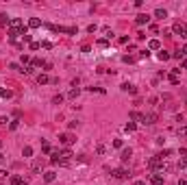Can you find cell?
Listing matches in <instances>:
<instances>
[{
  "label": "cell",
  "mask_w": 187,
  "mask_h": 185,
  "mask_svg": "<svg viewBox=\"0 0 187 185\" xmlns=\"http://www.w3.org/2000/svg\"><path fill=\"white\" fill-rule=\"evenodd\" d=\"M96 152H98V155H105V152H107V148H105L102 144H98V148H96Z\"/></svg>",
  "instance_id": "31"
},
{
  "label": "cell",
  "mask_w": 187,
  "mask_h": 185,
  "mask_svg": "<svg viewBox=\"0 0 187 185\" xmlns=\"http://www.w3.org/2000/svg\"><path fill=\"white\" fill-rule=\"evenodd\" d=\"M178 168H187V157H183V159L178 161Z\"/></svg>",
  "instance_id": "33"
},
{
  "label": "cell",
  "mask_w": 187,
  "mask_h": 185,
  "mask_svg": "<svg viewBox=\"0 0 187 185\" xmlns=\"http://www.w3.org/2000/svg\"><path fill=\"white\" fill-rule=\"evenodd\" d=\"M41 150H44L46 155H48V152H52V148H50V144H48V142H41Z\"/></svg>",
  "instance_id": "23"
},
{
  "label": "cell",
  "mask_w": 187,
  "mask_h": 185,
  "mask_svg": "<svg viewBox=\"0 0 187 185\" xmlns=\"http://www.w3.org/2000/svg\"><path fill=\"white\" fill-rule=\"evenodd\" d=\"M131 155H133V150H131V148H124V150H122V161H128Z\"/></svg>",
  "instance_id": "19"
},
{
  "label": "cell",
  "mask_w": 187,
  "mask_h": 185,
  "mask_svg": "<svg viewBox=\"0 0 187 185\" xmlns=\"http://www.w3.org/2000/svg\"><path fill=\"white\" fill-rule=\"evenodd\" d=\"M37 83H39V85H46V83H50V79H48V74H46V72H41V74H37Z\"/></svg>",
  "instance_id": "14"
},
{
  "label": "cell",
  "mask_w": 187,
  "mask_h": 185,
  "mask_svg": "<svg viewBox=\"0 0 187 185\" xmlns=\"http://www.w3.org/2000/svg\"><path fill=\"white\" fill-rule=\"evenodd\" d=\"M148 50H161V41L159 39H150L148 41Z\"/></svg>",
  "instance_id": "11"
},
{
  "label": "cell",
  "mask_w": 187,
  "mask_h": 185,
  "mask_svg": "<svg viewBox=\"0 0 187 185\" xmlns=\"http://www.w3.org/2000/svg\"><path fill=\"white\" fill-rule=\"evenodd\" d=\"M98 46H102V48H105V46H109V41H107V39H98Z\"/></svg>",
  "instance_id": "36"
},
{
  "label": "cell",
  "mask_w": 187,
  "mask_h": 185,
  "mask_svg": "<svg viewBox=\"0 0 187 185\" xmlns=\"http://www.w3.org/2000/svg\"><path fill=\"white\" fill-rule=\"evenodd\" d=\"M0 148H2V142H0Z\"/></svg>",
  "instance_id": "44"
},
{
  "label": "cell",
  "mask_w": 187,
  "mask_h": 185,
  "mask_svg": "<svg viewBox=\"0 0 187 185\" xmlns=\"http://www.w3.org/2000/svg\"><path fill=\"white\" fill-rule=\"evenodd\" d=\"M128 118H131L133 122H144V115L139 113V111H131V115H128Z\"/></svg>",
  "instance_id": "12"
},
{
  "label": "cell",
  "mask_w": 187,
  "mask_h": 185,
  "mask_svg": "<svg viewBox=\"0 0 187 185\" xmlns=\"http://www.w3.org/2000/svg\"><path fill=\"white\" fill-rule=\"evenodd\" d=\"M0 22H2V24H9V22H11V17H9L7 13H0Z\"/></svg>",
  "instance_id": "24"
},
{
  "label": "cell",
  "mask_w": 187,
  "mask_h": 185,
  "mask_svg": "<svg viewBox=\"0 0 187 185\" xmlns=\"http://www.w3.org/2000/svg\"><path fill=\"white\" fill-rule=\"evenodd\" d=\"M22 185H26V183H22Z\"/></svg>",
  "instance_id": "45"
},
{
  "label": "cell",
  "mask_w": 187,
  "mask_h": 185,
  "mask_svg": "<svg viewBox=\"0 0 187 185\" xmlns=\"http://www.w3.org/2000/svg\"><path fill=\"white\" fill-rule=\"evenodd\" d=\"M5 176H7V172H5V170H0V179H5Z\"/></svg>",
  "instance_id": "40"
},
{
  "label": "cell",
  "mask_w": 187,
  "mask_h": 185,
  "mask_svg": "<svg viewBox=\"0 0 187 185\" xmlns=\"http://www.w3.org/2000/svg\"><path fill=\"white\" fill-rule=\"evenodd\" d=\"M39 48H41L39 41H33V44H31V50H39Z\"/></svg>",
  "instance_id": "32"
},
{
  "label": "cell",
  "mask_w": 187,
  "mask_h": 185,
  "mask_svg": "<svg viewBox=\"0 0 187 185\" xmlns=\"http://www.w3.org/2000/svg\"><path fill=\"white\" fill-rule=\"evenodd\" d=\"M178 135H181V137H187V124H185V126H181V129H178Z\"/></svg>",
  "instance_id": "30"
},
{
  "label": "cell",
  "mask_w": 187,
  "mask_h": 185,
  "mask_svg": "<svg viewBox=\"0 0 187 185\" xmlns=\"http://www.w3.org/2000/svg\"><path fill=\"white\" fill-rule=\"evenodd\" d=\"M178 185H187V181H185V179H181V181H178Z\"/></svg>",
  "instance_id": "41"
},
{
  "label": "cell",
  "mask_w": 187,
  "mask_h": 185,
  "mask_svg": "<svg viewBox=\"0 0 187 185\" xmlns=\"http://www.w3.org/2000/svg\"><path fill=\"white\" fill-rule=\"evenodd\" d=\"M148 22H150V15H148V13H139V15L135 17V24H137V26H144V24H148Z\"/></svg>",
  "instance_id": "5"
},
{
  "label": "cell",
  "mask_w": 187,
  "mask_h": 185,
  "mask_svg": "<svg viewBox=\"0 0 187 185\" xmlns=\"http://www.w3.org/2000/svg\"><path fill=\"white\" fill-rule=\"evenodd\" d=\"M181 52H183V57H187V44L183 46V50H181Z\"/></svg>",
  "instance_id": "38"
},
{
  "label": "cell",
  "mask_w": 187,
  "mask_h": 185,
  "mask_svg": "<svg viewBox=\"0 0 187 185\" xmlns=\"http://www.w3.org/2000/svg\"><path fill=\"white\" fill-rule=\"evenodd\" d=\"M22 155H24V157H33V148L31 146H24V148H22Z\"/></svg>",
  "instance_id": "21"
},
{
  "label": "cell",
  "mask_w": 187,
  "mask_h": 185,
  "mask_svg": "<svg viewBox=\"0 0 187 185\" xmlns=\"http://www.w3.org/2000/svg\"><path fill=\"white\" fill-rule=\"evenodd\" d=\"M181 67H183V70H187V57L181 59Z\"/></svg>",
  "instance_id": "35"
},
{
  "label": "cell",
  "mask_w": 187,
  "mask_h": 185,
  "mask_svg": "<svg viewBox=\"0 0 187 185\" xmlns=\"http://www.w3.org/2000/svg\"><path fill=\"white\" fill-rule=\"evenodd\" d=\"M113 146H115V148H122L124 144H122V140H113Z\"/></svg>",
  "instance_id": "34"
},
{
  "label": "cell",
  "mask_w": 187,
  "mask_h": 185,
  "mask_svg": "<svg viewBox=\"0 0 187 185\" xmlns=\"http://www.w3.org/2000/svg\"><path fill=\"white\" fill-rule=\"evenodd\" d=\"M59 142H61L63 146H70V144L74 142V137L70 135V133H61V135H59Z\"/></svg>",
  "instance_id": "6"
},
{
  "label": "cell",
  "mask_w": 187,
  "mask_h": 185,
  "mask_svg": "<svg viewBox=\"0 0 187 185\" xmlns=\"http://www.w3.org/2000/svg\"><path fill=\"white\" fill-rule=\"evenodd\" d=\"M181 155H183V157H187V148H181Z\"/></svg>",
  "instance_id": "39"
},
{
  "label": "cell",
  "mask_w": 187,
  "mask_h": 185,
  "mask_svg": "<svg viewBox=\"0 0 187 185\" xmlns=\"http://www.w3.org/2000/svg\"><path fill=\"white\" fill-rule=\"evenodd\" d=\"M148 168L155 170L157 174H161V172H163V159H161L159 155H155L152 159H148Z\"/></svg>",
  "instance_id": "1"
},
{
  "label": "cell",
  "mask_w": 187,
  "mask_h": 185,
  "mask_svg": "<svg viewBox=\"0 0 187 185\" xmlns=\"http://www.w3.org/2000/svg\"><path fill=\"white\" fill-rule=\"evenodd\" d=\"M135 129H137V124H135V122H128V124L124 126V131H126V133H133Z\"/></svg>",
  "instance_id": "22"
},
{
  "label": "cell",
  "mask_w": 187,
  "mask_h": 185,
  "mask_svg": "<svg viewBox=\"0 0 187 185\" xmlns=\"http://www.w3.org/2000/svg\"><path fill=\"white\" fill-rule=\"evenodd\" d=\"M0 98H11V91H5L2 87H0Z\"/></svg>",
  "instance_id": "28"
},
{
  "label": "cell",
  "mask_w": 187,
  "mask_h": 185,
  "mask_svg": "<svg viewBox=\"0 0 187 185\" xmlns=\"http://www.w3.org/2000/svg\"><path fill=\"white\" fill-rule=\"evenodd\" d=\"M9 181H11V185H22V183H24V179H22V176H17V174H13Z\"/></svg>",
  "instance_id": "17"
},
{
  "label": "cell",
  "mask_w": 187,
  "mask_h": 185,
  "mask_svg": "<svg viewBox=\"0 0 187 185\" xmlns=\"http://www.w3.org/2000/svg\"><path fill=\"white\" fill-rule=\"evenodd\" d=\"M122 91H126V94L135 96V94H137V87H135V85H131V83H122Z\"/></svg>",
  "instance_id": "7"
},
{
  "label": "cell",
  "mask_w": 187,
  "mask_h": 185,
  "mask_svg": "<svg viewBox=\"0 0 187 185\" xmlns=\"http://www.w3.org/2000/svg\"><path fill=\"white\" fill-rule=\"evenodd\" d=\"M0 164H2V155H0Z\"/></svg>",
  "instance_id": "43"
},
{
  "label": "cell",
  "mask_w": 187,
  "mask_h": 185,
  "mask_svg": "<svg viewBox=\"0 0 187 185\" xmlns=\"http://www.w3.org/2000/svg\"><path fill=\"white\" fill-rule=\"evenodd\" d=\"M78 94H81V89H78V87H74V89H70V91H67V98H76Z\"/></svg>",
  "instance_id": "20"
},
{
  "label": "cell",
  "mask_w": 187,
  "mask_h": 185,
  "mask_svg": "<svg viewBox=\"0 0 187 185\" xmlns=\"http://www.w3.org/2000/svg\"><path fill=\"white\" fill-rule=\"evenodd\" d=\"M168 79H170V83H172V85H178V76H176V74H170Z\"/></svg>",
  "instance_id": "29"
},
{
  "label": "cell",
  "mask_w": 187,
  "mask_h": 185,
  "mask_svg": "<svg viewBox=\"0 0 187 185\" xmlns=\"http://www.w3.org/2000/svg\"><path fill=\"white\" fill-rule=\"evenodd\" d=\"M150 185H163V174H150Z\"/></svg>",
  "instance_id": "8"
},
{
  "label": "cell",
  "mask_w": 187,
  "mask_h": 185,
  "mask_svg": "<svg viewBox=\"0 0 187 185\" xmlns=\"http://www.w3.org/2000/svg\"><path fill=\"white\" fill-rule=\"evenodd\" d=\"M41 26V20L39 17H31L29 20V29H39Z\"/></svg>",
  "instance_id": "13"
},
{
  "label": "cell",
  "mask_w": 187,
  "mask_h": 185,
  "mask_svg": "<svg viewBox=\"0 0 187 185\" xmlns=\"http://www.w3.org/2000/svg\"><path fill=\"white\" fill-rule=\"evenodd\" d=\"M55 179H57V172H55V170H48V172H44V181H46V183H52Z\"/></svg>",
  "instance_id": "10"
},
{
  "label": "cell",
  "mask_w": 187,
  "mask_h": 185,
  "mask_svg": "<svg viewBox=\"0 0 187 185\" xmlns=\"http://www.w3.org/2000/svg\"><path fill=\"white\" fill-rule=\"evenodd\" d=\"M157 120H159V115H157L155 111H150V113H144V124H148V126H150V124H155Z\"/></svg>",
  "instance_id": "4"
},
{
  "label": "cell",
  "mask_w": 187,
  "mask_h": 185,
  "mask_svg": "<svg viewBox=\"0 0 187 185\" xmlns=\"http://www.w3.org/2000/svg\"><path fill=\"white\" fill-rule=\"evenodd\" d=\"M50 164H61V157H59V150H57V152H50Z\"/></svg>",
  "instance_id": "18"
},
{
  "label": "cell",
  "mask_w": 187,
  "mask_h": 185,
  "mask_svg": "<svg viewBox=\"0 0 187 185\" xmlns=\"http://www.w3.org/2000/svg\"><path fill=\"white\" fill-rule=\"evenodd\" d=\"M22 65H24V67L31 65V57H29V55H22Z\"/></svg>",
  "instance_id": "25"
},
{
  "label": "cell",
  "mask_w": 187,
  "mask_h": 185,
  "mask_svg": "<svg viewBox=\"0 0 187 185\" xmlns=\"http://www.w3.org/2000/svg\"><path fill=\"white\" fill-rule=\"evenodd\" d=\"M135 185H146V183L144 181H135Z\"/></svg>",
  "instance_id": "42"
},
{
  "label": "cell",
  "mask_w": 187,
  "mask_h": 185,
  "mask_svg": "<svg viewBox=\"0 0 187 185\" xmlns=\"http://www.w3.org/2000/svg\"><path fill=\"white\" fill-rule=\"evenodd\" d=\"M22 72H24V74H33L35 67H33V65H26V67H22Z\"/></svg>",
  "instance_id": "26"
},
{
  "label": "cell",
  "mask_w": 187,
  "mask_h": 185,
  "mask_svg": "<svg viewBox=\"0 0 187 185\" xmlns=\"http://www.w3.org/2000/svg\"><path fill=\"white\" fill-rule=\"evenodd\" d=\"M155 17H159V20H166V17H168V11H166V9H161V7H159V9H157V11H155Z\"/></svg>",
  "instance_id": "15"
},
{
  "label": "cell",
  "mask_w": 187,
  "mask_h": 185,
  "mask_svg": "<svg viewBox=\"0 0 187 185\" xmlns=\"http://www.w3.org/2000/svg\"><path fill=\"white\" fill-rule=\"evenodd\" d=\"M63 98H65V96H61V94H57V96L52 98V102H55V105H61V102H63Z\"/></svg>",
  "instance_id": "27"
},
{
  "label": "cell",
  "mask_w": 187,
  "mask_h": 185,
  "mask_svg": "<svg viewBox=\"0 0 187 185\" xmlns=\"http://www.w3.org/2000/svg\"><path fill=\"white\" fill-rule=\"evenodd\" d=\"M113 176L118 179V181H126V179L131 176V170H126V168H118V170H113Z\"/></svg>",
  "instance_id": "2"
},
{
  "label": "cell",
  "mask_w": 187,
  "mask_h": 185,
  "mask_svg": "<svg viewBox=\"0 0 187 185\" xmlns=\"http://www.w3.org/2000/svg\"><path fill=\"white\" fill-rule=\"evenodd\" d=\"M31 170H33L35 174H39V172L44 170V161H41V159H37V161H33V166H31Z\"/></svg>",
  "instance_id": "9"
},
{
  "label": "cell",
  "mask_w": 187,
  "mask_h": 185,
  "mask_svg": "<svg viewBox=\"0 0 187 185\" xmlns=\"http://www.w3.org/2000/svg\"><path fill=\"white\" fill-rule=\"evenodd\" d=\"M170 57H172V55H170L168 50H159V55H157V59H159V61H168Z\"/></svg>",
  "instance_id": "16"
},
{
  "label": "cell",
  "mask_w": 187,
  "mask_h": 185,
  "mask_svg": "<svg viewBox=\"0 0 187 185\" xmlns=\"http://www.w3.org/2000/svg\"><path fill=\"white\" fill-rule=\"evenodd\" d=\"M172 57H174V59H183V52H181V50H176V52H174Z\"/></svg>",
  "instance_id": "37"
},
{
  "label": "cell",
  "mask_w": 187,
  "mask_h": 185,
  "mask_svg": "<svg viewBox=\"0 0 187 185\" xmlns=\"http://www.w3.org/2000/svg\"><path fill=\"white\" fill-rule=\"evenodd\" d=\"M176 35H181L183 39H187V24H181V22H178V24H174V29H172Z\"/></svg>",
  "instance_id": "3"
}]
</instances>
